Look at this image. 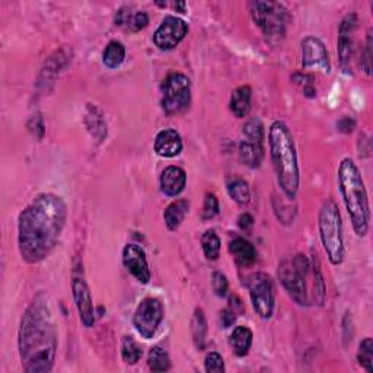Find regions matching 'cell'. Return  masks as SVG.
Listing matches in <instances>:
<instances>
[{"label":"cell","mask_w":373,"mask_h":373,"mask_svg":"<svg viewBox=\"0 0 373 373\" xmlns=\"http://www.w3.org/2000/svg\"><path fill=\"white\" fill-rule=\"evenodd\" d=\"M67 220L66 201L41 193L22 210L18 220V250L27 264H40L59 244Z\"/></svg>","instance_id":"1"},{"label":"cell","mask_w":373,"mask_h":373,"mask_svg":"<svg viewBox=\"0 0 373 373\" xmlns=\"http://www.w3.org/2000/svg\"><path fill=\"white\" fill-rule=\"evenodd\" d=\"M18 348L22 369L27 373H47L57 353V330L51 309L41 298L34 300L21 320Z\"/></svg>","instance_id":"2"},{"label":"cell","mask_w":373,"mask_h":373,"mask_svg":"<svg viewBox=\"0 0 373 373\" xmlns=\"http://www.w3.org/2000/svg\"><path fill=\"white\" fill-rule=\"evenodd\" d=\"M270 156L277 178V184L289 200H295L300 184L296 146L285 121H274L268 130Z\"/></svg>","instance_id":"3"},{"label":"cell","mask_w":373,"mask_h":373,"mask_svg":"<svg viewBox=\"0 0 373 373\" xmlns=\"http://www.w3.org/2000/svg\"><path fill=\"white\" fill-rule=\"evenodd\" d=\"M338 188L359 238H365L370 226L369 197L363 177L352 157H344L338 166Z\"/></svg>","instance_id":"4"},{"label":"cell","mask_w":373,"mask_h":373,"mask_svg":"<svg viewBox=\"0 0 373 373\" xmlns=\"http://www.w3.org/2000/svg\"><path fill=\"white\" fill-rule=\"evenodd\" d=\"M320 238L324 251L333 266H340L344 261V238L343 222L337 203L333 198H326L320 210L318 216Z\"/></svg>","instance_id":"5"},{"label":"cell","mask_w":373,"mask_h":373,"mask_svg":"<svg viewBox=\"0 0 373 373\" xmlns=\"http://www.w3.org/2000/svg\"><path fill=\"white\" fill-rule=\"evenodd\" d=\"M248 8L254 22L268 41L276 42L285 38L287 27L292 22V15L285 5L255 0L248 3Z\"/></svg>","instance_id":"6"},{"label":"cell","mask_w":373,"mask_h":373,"mask_svg":"<svg viewBox=\"0 0 373 373\" xmlns=\"http://www.w3.org/2000/svg\"><path fill=\"white\" fill-rule=\"evenodd\" d=\"M311 270V263L307 255L296 254L290 259H283L279 266V279L289 293V296L300 307H308V283L307 279Z\"/></svg>","instance_id":"7"},{"label":"cell","mask_w":373,"mask_h":373,"mask_svg":"<svg viewBox=\"0 0 373 373\" xmlns=\"http://www.w3.org/2000/svg\"><path fill=\"white\" fill-rule=\"evenodd\" d=\"M162 108L166 116H177L184 112L191 104V82L187 75L172 72L161 85Z\"/></svg>","instance_id":"8"},{"label":"cell","mask_w":373,"mask_h":373,"mask_svg":"<svg viewBox=\"0 0 373 373\" xmlns=\"http://www.w3.org/2000/svg\"><path fill=\"white\" fill-rule=\"evenodd\" d=\"M246 287L250 292L253 308L261 320H270L274 313L276 296L274 285L271 277L266 273H253L246 279Z\"/></svg>","instance_id":"9"},{"label":"cell","mask_w":373,"mask_h":373,"mask_svg":"<svg viewBox=\"0 0 373 373\" xmlns=\"http://www.w3.org/2000/svg\"><path fill=\"white\" fill-rule=\"evenodd\" d=\"M164 303L156 298L143 299L133 315V325L144 340H151L164 321Z\"/></svg>","instance_id":"10"},{"label":"cell","mask_w":373,"mask_h":373,"mask_svg":"<svg viewBox=\"0 0 373 373\" xmlns=\"http://www.w3.org/2000/svg\"><path fill=\"white\" fill-rule=\"evenodd\" d=\"M188 34L187 22L178 16L168 15L153 34V42L159 50H174Z\"/></svg>","instance_id":"11"},{"label":"cell","mask_w":373,"mask_h":373,"mask_svg":"<svg viewBox=\"0 0 373 373\" xmlns=\"http://www.w3.org/2000/svg\"><path fill=\"white\" fill-rule=\"evenodd\" d=\"M302 66L303 69H315L322 73H330L331 63L325 44L313 36H308L302 40Z\"/></svg>","instance_id":"12"},{"label":"cell","mask_w":373,"mask_h":373,"mask_svg":"<svg viewBox=\"0 0 373 373\" xmlns=\"http://www.w3.org/2000/svg\"><path fill=\"white\" fill-rule=\"evenodd\" d=\"M123 264L126 267L130 274L142 285H148L152 273L148 264V258L143 248L136 244H127L123 250Z\"/></svg>","instance_id":"13"},{"label":"cell","mask_w":373,"mask_h":373,"mask_svg":"<svg viewBox=\"0 0 373 373\" xmlns=\"http://www.w3.org/2000/svg\"><path fill=\"white\" fill-rule=\"evenodd\" d=\"M72 292L76 309L85 329H92L95 325V309L92 295H90L89 286L82 277H75L72 281Z\"/></svg>","instance_id":"14"},{"label":"cell","mask_w":373,"mask_h":373,"mask_svg":"<svg viewBox=\"0 0 373 373\" xmlns=\"http://www.w3.org/2000/svg\"><path fill=\"white\" fill-rule=\"evenodd\" d=\"M161 191L168 197H178L187 184V174L183 168L171 165L164 169L159 179Z\"/></svg>","instance_id":"15"},{"label":"cell","mask_w":373,"mask_h":373,"mask_svg":"<svg viewBox=\"0 0 373 373\" xmlns=\"http://www.w3.org/2000/svg\"><path fill=\"white\" fill-rule=\"evenodd\" d=\"M155 152L162 157H175L183 152V139L177 130L165 129L156 134Z\"/></svg>","instance_id":"16"},{"label":"cell","mask_w":373,"mask_h":373,"mask_svg":"<svg viewBox=\"0 0 373 373\" xmlns=\"http://www.w3.org/2000/svg\"><path fill=\"white\" fill-rule=\"evenodd\" d=\"M69 62H72V49H62L55 51L44 64L40 83L42 85L53 82L57 73H60V69H64V67L69 64Z\"/></svg>","instance_id":"17"},{"label":"cell","mask_w":373,"mask_h":373,"mask_svg":"<svg viewBox=\"0 0 373 373\" xmlns=\"http://www.w3.org/2000/svg\"><path fill=\"white\" fill-rule=\"evenodd\" d=\"M85 126L92 138L101 143L107 138V123L104 114L95 105L88 104L85 112Z\"/></svg>","instance_id":"18"},{"label":"cell","mask_w":373,"mask_h":373,"mask_svg":"<svg viewBox=\"0 0 373 373\" xmlns=\"http://www.w3.org/2000/svg\"><path fill=\"white\" fill-rule=\"evenodd\" d=\"M251 98H253V90L251 86H240L236 88L232 95H231V103L229 108L232 114L236 118H245L251 111Z\"/></svg>","instance_id":"19"},{"label":"cell","mask_w":373,"mask_h":373,"mask_svg":"<svg viewBox=\"0 0 373 373\" xmlns=\"http://www.w3.org/2000/svg\"><path fill=\"white\" fill-rule=\"evenodd\" d=\"M229 253L233 255L240 267H251L257 261V251L251 242L244 238H235L229 244Z\"/></svg>","instance_id":"20"},{"label":"cell","mask_w":373,"mask_h":373,"mask_svg":"<svg viewBox=\"0 0 373 373\" xmlns=\"http://www.w3.org/2000/svg\"><path fill=\"white\" fill-rule=\"evenodd\" d=\"M240 157H241V162L246 165L248 168H253V169L259 168L264 159L263 143L244 139L240 143Z\"/></svg>","instance_id":"21"},{"label":"cell","mask_w":373,"mask_h":373,"mask_svg":"<svg viewBox=\"0 0 373 373\" xmlns=\"http://www.w3.org/2000/svg\"><path fill=\"white\" fill-rule=\"evenodd\" d=\"M190 210V203L185 198H178L169 205L164 211V220L169 231H177L184 222Z\"/></svg>","instance_id":"22"},{"label":"cell","mask_w":373,"mask_h":373,"mask_svg":"<svg viewBox=\"0 0 373 373\" xmlns=\"http://www.w3.org/2000/svg\"><path fill=\"white\" fill-rule=\"evenodd\" d=\"M253 331L245 325L235 326L231 337H229V344L233 350V353L238 357H244L250 353L251 346H253Z\"/></svg>","instance_id":"23"},{"label":"cell","mask_w":373,"mask_h":373,"mask_svg":"<svg viewBox=\"0 0 373 373\" xmlns=\"http://www.w3.org/2000/svg\"><path fill=\"white\" fill-rule=\"evenodd\" d=\"M338 60H340L342 69L348 73L352 70V62L355 55V42L352 34H338Z\"/></svg>","instance_id":"24"},{"label":"cell","mask_w":373,"mask_h":373,"mask_svg":"<svg viewBox=\"0 0 373 373\" xmlns=\"http://www.w3.org/2000/svg\"><path fill=\"white\" fill-rule=\"evenodd\" d=\"M207 321L206 315L201 308L194 311L193 320H191V335H193V342L198 350H205L206 338H207Z\"/></svg>","instance_id":"25"},{"label":"cell","mask_w":373,"mask_h":373,"mask_svg":"<svg viewBox=\"0 0 373 373\" xmlns=\"http://www.w3.org/2000/svg\"><path fill=\"white\" fill-rule=\"evenodd\" d=\"M126 60V47L120 41H111L104 50L103 62L108 69H117Z\"/></svg>","instance_id":"26"},{"label":"cell","mask_w":373,"mask_h":373,"mask_svg":"<svg viewBox=\"0 0 373 373\" xmlns=\"http://www.w3.org/2000/svg\"><path fill=\"white\" fill-rule=\"evenodd\" d=\"M228 193L231 198L238 203L240 206H245L251 200V190L250 185L242 178H235L228 184Z\"/></svg>","instance_id":"27"},{"label":"cell","mask_w":373,"mask_h":373,"mask_svg":"<svg viewBox=\"0 0 373 373\" xmlns=\"http://www.w3.org/2000/svg\"><path fill=\"white\" fill-rule=\"evenodd\" d=\"M148 365L152 372H168L171 369V359L164 347L155 346L149 352Z\"/></svg>","instance_id":"28"},{"label":"cell","mask_w":373,"mask_h":373,"mask_svg":"<svg viewBox=\"0 0 373 373\" xmlns=\"http://www.w3.org/2000/svg\"><path fill=\"white\" fill-rule=\"evenodd\" d=\"M142 347L136 343V340L130 335L123 337L121 340V357L127 365H136L142 359Z\"/></svg>","instance_id":"29"},{"label":"cell","mask_w":373,"mask_h":373,"mask_svg":"<svg viewBox=\"0 0 373 373\" xmlns=\"http://www.w3.org/2000/svg\"><path fill=\"white\" fill-rule=\"evenodd\" d=\"M220 238L214 231H206L201 236V248L207 259H218L220 255Z\"/></svg>","instance_id":"30"},{"label":"cell","mask_w":373,"mask_h":373,"mask_svg":"<svg viewBox=\"0 0 373 373\" xmlns=\"http://www.w3.org/2000/svg\"><path fill=\"white\" fill-rule=\"evenodd\" d=\"M357 361L368 373H373V340L370 337H366L365 340L359 344Z\"/></svg>","instance_id":"31"},{"label":"cell","mask_w":373,"mask_h":373,"mask_svg":"<svg viewBox=\"0 0 373 373\" xmlns=\"http://www.w3.org/2000/svg\"><path fill=\"white\" fill-rule=\"evenodd\" d=\"M313 270V298L316 305H320L322 307L325 302V281H324V276L322 271L320 267V261L318 258H313V267H311Z\"/></svg>","instance_id":"32"},{"label":"cell","mask_w":373,"mask_h":373,"mask_svg":"<svg viewBox=\"0 0 373 373\" xmlns=\"http://www.w3.org/2000/svg\"><path fill=\"white\" fill-rule=\"evenodd\" d=\"M244 139L246 140H253V142H259L263 143L264 140V126L259 118H251L245 123L244 130Z\"/></svg>","instance_id":"33"},{"label":"cell","mask_w":373,"mask_h":373,"mask_svg":"<svg viewBox=\"0 0 373 373\" xmlns=\"http://www.w3.org/2000/svg\"><path fill=\"white\" fill-rule=\"evenodd\" d=\"M220 210L219 205V198L216 194L207 193L205 197V203H203V210H201V219L203 220H211L213 218H216Z\"/></svg>","instance_id":"34"},{"label":"cell","mask_w":373,"mask_h":373,"mask_svg":"<svg viewBox=\"0 0 373 373\" xmlns=\"http://www.w3.org/2000/svg\"><path fill=\"white\" fill-rule=\"evenodd\" d=\"M148 24H149L148 14L142 12V10H140V12H134V14L131 12L130 14V18L127 21L126 28L130 29L131 32H139V31H142V29H144L146 27H148Z\"/></svg>","instance_id":"35"},{"label":"cell","mask_w":373,"mask_h":373,"mask_svg":"<svg viewBox=\"0 0 373 373\" xmlns=\"http://www.w3.org/2000/svg\"><path fill=\"white\" fill-rule=\"evenodd\" d=\"M211 287H213V292L216 293V296L224 298L226 295H228V289H229L228 279H226V276L220 273V271H214L211 276Z\"/></svg>","instance_id":"36"},{"label":"cell","mask_w":373,"mask_h":373,"mask_svg":"<svg viewBox=\"0 0 373 373\" xmlns=\"http://www.w3.org/2000/svg\"><path fill=\"white\" fill-rule=\"evenodd\" d=\"M205 368L209 373H223L224 372V361L223 357L218 352H210L206 356Z\"/></svg>","instance_id":"37"},{"label":"cell","mask_w":373,"mask_h":373,"mask_svg":"<svg viewBox=\"0 0 373 373\" xmlns=\"http://www.w3.org/2000/svg\"><path fill=\"white\" fill-rule=\"evenodd\" d=\"M372 31H369L368 38H366V45H365V51H363V57H361V69L365 70V73L369 76L372 70Z\"/></svg>","instance_id":"38"},{"label":"cell","mask_w":373,"mask_h":373,"mask_svg":"<svg viewBox=\"0 0 373 373\" xmlns=\"http://www.w3.org/2000/svg\"><path fill=\"white\" fill-rule=\"evenodd\" d=\"M355 129H356V120L352 116H343L337 121V130L343 134L353 133Z\"/></svg>","instance_id":"39"},{"label":"cell","mask_w":373,"mask_h":373,"mask_svg":"<svg viewBox=\"0 0 373 373\" xmlns=\"http://www.w3.org/2000/svg\"><path fill=\"white\" fill-rule=\"evenodd\" d=\"M28 127H29V130H31L34 134L37 136L38 139H41L42 136H44V129H45V126H44V120H42L41 114L34 116V117L31 118V121L28 123Z\"/></svg>","instance_id":"40"},{"label":"cell","mask_w":373,"mask_h":373,"mask_svg":"<svg viewBox=\"0 0 373 373\" xmlns=\"http://www.w3.org/2000/svg\"><path fill=\"white\" fill-rule=\"evenodd\" d=\"M235 321H236V313L231 308L220 311V324L223 329H231Z\"/></svg>","instance_id":"41"},{"label":"cell","mask_w":373,"mask_h":373,"mask_svg":"<svg viewBox=\"0 0 373 373\" xmlns=\"http://www.w3.org/2000/svg\"><path fill=\"white\" fill-rule=\"evenodd\" d=\"M254 218L251 216L250 213H242L240 219H238V226L240 229L244 232H250L254 228Z\"/></svg>","instance_id":"42"},{"label":"cell","mask_w":373,"mask_h":373,"mask_svg":"<svg viewBox=\"0 0 373 373\" xmlns=\"http://www.w3.org/2000/svg\"><path fill=\"white\" fill-rule=\"evenodd\" d=\"M172 8L177 9L179 14H187V5H185V2H175L172 5Z\"/></svg>","instance_id":"43"}]
</instances>
